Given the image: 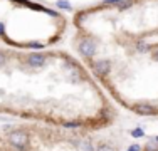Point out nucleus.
I'll return each mask as SVG.
<instances>
[{"mask_svg": "<svg viewBox=\"0 0 158 151\" xmlns=\"http://www.w3.org/2000/svg\"><path fill=\"white\" fill-rule=\"evenodd\" d=\"M66 128H79V123H64Z\"/></svg>", "mask_w": 158, "mask_h": 151, "instance_id": "9b49d317", "label": "nucleus"}, {"mask_svg": "<svg viewBox=\"0 0 158 151\" xmlns=\"http://www.w3.org/2000/svg\"><path fill=\"white\" fill-rule=\"evenodd\" d=\"M3 30H5V25L0 22V35H3Z\"/></svg>", "mask_w": 158, "mask_h": 151, "instance_id": "2eb2a0df", "label": "nucleus"}, {"mask_svg": "<svg viewBox=\"0 0 158 151\" xmlns=\"http://www.w3.org/2000/svg\"><path fill=\"white\" fill-rule=\"evenodd\" d=\"M96 151H113V148L111 146H106V145H103V146H99Z\"/></svg>", "mask_w": 158, "mask_h": 151, "instance_id": "9d476101", "label": "nucleus"}, {"mask_svg": "<svg viewBox=\"0 0 158 151\" xmlns=\"http://www.w3.org/2000/svg\"><path fill=\"white\" fill-rule=\"evenodd\" d=\"M131 136H133V138H141V136H145V133H143L141 128H136V129L131 131Z\"/></svg>", "mask_w": 158, "mask_h": 151, "instance_id": "6e6552de", "label": "nucleus"}, {"mask_svg": "<svg viewBox=\"0 0 158 151\" xmlns=\"http://www.w3.org/2000/svg\"><path fill=\"white\" fill-rule=\"evenodd\" d=\"M135 111L138 114H143V116H150V114H155L156 109L153 108L152 104H145V103H140V104H135Z\"/></svg>", "mask_w": 158, "mask_h": 151, "instance_id": "20e7f679", "label": "nucleus"}, {"mask_svg": "<svg viewBox=\"0 0 158 151\" xmlns=\"http://www.w3.org/2000/svg\"><path fill=\"white\" fill-rule=\"evenodd\" d=\"M128 151H141V148H140V145H133L128 148Z\"/></svg>", "mask_w": 158, "mask_h": 151, "instance_id": "f8f14e48", "label": "nucleus"}, {"mask_svg": "<svg viewBox=\"0 0 158 151\" xmlns=\"http://www.w3.org/2000/svg\"><path fill=\"white\" fill-rule=\"evenodd\" d=\"M31 47H34V49H42V44H39V42H32V44H29Z\"/></svg>", "mask_w": 158, "mask_h": 151, "instance_id": "4468645a", "label": "nucleus"}, {"mask_svg": "<svg viewBox=\"0 0 158 151\" xmlns=\"http://www.w3.org/2000/svg\"><path fill=\"white\" fill-rule=\"evenodd\" d=\"M121 0H103V3H106V5H116V3H119Z\"/></svg>", "mask_w": 158, "mask_h": 151, "instance_id": "1a4fd4ad", "label": "nucleus"}, {"mask_svg": "<svg viewBox=\"0 0 158 151\" xmlns=\"http://www.w3.org/2000/svg\"><path fill=\"white\" fill-rule=\"evenodd\" d=\"M3 66H5V55L0 52V67H3Z\"/></svg>", "mask_w": 158, "mask_h": 151, "instance_id": "ddd939ff", "label": "nucleus"}, {"mask_svg": "<svg viewBox=\"0 0 158 151\" xmlns=\"http://www.w3.org/2000/svg\"><path fill=\"white\" fill-rule=\"evenodd\" d=\"M94 69H96L99 74L104 76V74L110 72V62H108V60H99V62L94 64Z\"/></svg>", "mask_w": 158, "mask_h": 151, "instance_id": "39448f33", "label": "nucleus"}, {"mask_svg": "<svg viewBox=\"0 0 158 151\" xmlns=\"http://www.w3.org/2000/svg\"><path fill=\"white\" fill-rule=\"evenodd\" d=\"M10 143H12V146H15L17 149H24L25 146H27L29 143V136L25 133H22V131H15V133H12L9 136Z\"/></svg>", "mask_w": 158, "mask_h": 151, "instance_id": "f257e3e1", "label": "nucleus"}, {"mask_svg": "<svg viewBox=\"0 0 158 151\" xmlns=\"http://www.w3.org/2000/svg\"><path fill=\"white\" fill-rule=\"evenodd\" d=\"M56 5H57L59 9H62V10H71V9H73V5H71L67 0H57V2H56Z\"/></svg>", "mask_w": 158, "mask_h": 151, "instance_id": "423d86ee", "label": "nucleus"}, {"mask_svg": "<svg viewBox=\"0 0 158 151\" xmlns=\"http://www.w3.org/2000/svg\"><path fill=\"white\" fill-rule=\"evenodd\" d=\"M79 52H81L84 57H93V55L96 54V45L93 44V40H82L81 44H79Z\"/></svg>", "mask_w": 158, "mask_h": 151, "instance_id": "f03ea898", "label": "nucleus"}, {"mask_svg": "<svg viewBox=\"0 0 158 151\" xmlns=\"http://www.w3.org/2000/svg\"><path fill=\"white\" fill-rule=\"evenodd\" d=\"M27 64L32 67H40L46 64V55L44 54H39V52H34V54H31L27 57Z\"/></svg>", "mask_w": 158, "mask_h": 151, "instance_id": "7ed1b4c3", "label": "nucleus"}, {"mask_svg": "<svg viewBox=\"0 0 158 151\" xmlns=\"http://www.w3.org/2000/svg\"><path fill=\"white\" fill-rule=\"evenodd\" d=\"M153 57H155V60H158V51H155V54H153Z\"/></svg>", "mask_w": 158, "mask_h": 151, "instance_id": "dca6fc26", "label": "nucleus"}, {"mask_svg": "<svg viewBox=\"0 0 158 151\" xmlns=\"http://www.w3.org/2000/svg\"><path fill=\"white\" fill-rule=\"evenodd\" d=\"M131 0H121L119 3H116V7H118L119 10H125V9H128V7H131Z\"/></svg>", "mask_w": 158, "mask_h": 151, "instance_id": "0eeeda50", "label": "nucleus"}]
</instances>
